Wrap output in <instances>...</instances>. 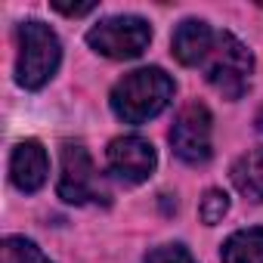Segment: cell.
Here are the masks:
<instances>
[{
	"label": "cell",
	"mask_w": 263,
	"mask_h": 263,
	"mask_svg": "<svg viewBox=\"0 0 263 263\" xmlns=\"http://www.w3.org/2000/svg\"><path fill=\"white\" fill-rule=\"evenodd\" d=\"M53 10L62 13V16H87L96 10L93 0H87V4H65V0H53Z\"/></svg>",
	"instance_id": "cell-15"
},
{
	"label": "cell",
	"mask_w": 263,
	"mask_h": 263,
	"mask_svg": "<svg viewBox=\"0 0 263 263\" xmlns=\"http://www.w3.org/2000/svg\"><path fill=\"white\" fill-rule=\"evenodd\" d=\"M198 214H201L204 226L223 223V217L229 214V195H226L223 189H208L204 198H201V204H198Z\"/></svg>",
	"instance_id": "cell-13"
},
{
	"label": "cell",
	"mask_w": 263,
	"mask_h": 263,
	"mask_svg": "<svg viewBox=\"0 0 263 263\" xmlns=\"http://www.w3.org/2000/svg\"><path fill=\"white\" fill-rule=\"evenodd\" d=\"M105 164H108V174L115 180H121L124 186H140L152 177V171L158 164V155H155L149 140L130 134V137H115L108 143Z\"/></svg>",
	"instance_id": "cell-7"
},
{
	"label": "cell",
	"mask_w": 263,
	"mask_h": 263,
	"mask_svg": "<svg viewBox=\"0 0 263 263\" xmlns=\"http://www.w3.org/2000/svg\"><path fill=\"white\" fill-rule=\"evenodd\" d=\"M251 74H254V56L251 50L229 31L217 34V44L204 62V78L208 84L223 96V99H241L248 93V84H251Z\"/></svg>",
	"instance_id": "cell-3"
},
{
	"label": "cell",
	"mask_w": 263,
	"mask_h": 263,
	"mask_svg": "<svg viewBox=\"0 0 263 263\" xmlns=\"http://www.w3.org/2000/svg\"><path fill=\"white\" fill-rule=\"evenodd\" d=\"M62 62V44L56 31L44 22H22L19 25V59H16V81L25 90H41L50 84Z\"/></svg>",
	"instance_id": "cell-2"
},
{
	"label": "cell",
	"mask_w": 263,
	"mask_h": 263,
	"mask_svg": "<svg viewBox=\"0 0 263 263\" xmlns=\"http://www.w3.org/2000/svg\"><path fill=\"white\" fill-rule=\"evenodd\" d=\"M87 44L105 59H137L152 44V25L140 16H108L87 31Z\"/></svg>",
	"instance_id": "cell-4"
},
{
	"label": "cell",
	"mask_w": 263,
	"mask_h": 263,
	"mask_svg": "<svg viewBox=\"0 0 263 263\" xmlns=\"http://www.w3.org/2000/svg\"><path fill=\"white\" fill-rule=\"evenodd\" d=\"M223 263H263V229H238L223 241Z\"/></svg>",
	"instance_id": "cell-11"
},
{
	"label": "cell",
	"mask_w": 263,
	"mask_h": 263,
	"mask_svg": "<svg viewBox=\"0 0 263 263\" xmlns=\"http://www.w3.org/2000/svg\"><path fill=\"white\" fill-rule=\"evenodd\" d=\"M143 263H198V260H195V257L189 254V248H183V245H161V248L149 251Z\"/></svg>",
	"instance_id": "cell-14"
},
{
	"label": "cell",
	"mask_w": 263,
	"mask_h": 263,
	"mask_svg": "<svg viewBox=\"0 0 263 263\" xmlns=\"http://www.w3.org/2000/svg\"><path fill=\"white\" fill-rule=\"evenodd\" d=\"M171 146L183 164H208L214 155V121L201 102H189L180 108L171 127Z\"/></svg>",
	"instance_id": "cell-5"
},
{
	"label": "cell",
	"mask_w": 263,
	"mask_h": 263,
	"mask_svg": "<svg viewBox=\"0 0 263 263\" xmlns=\"http://www.w3.org/2000/svg\"><path fill=\"white\" fill-rule=\"evenodd\" d=\"M56 192L68 204H90V201H108V192L99 180V171L90 158V152L81 143L62 146V171Z\"/></svg>",
	"instance_id": "cell-6"
},
{
	"label": "cell",
	"mask_w": 263,
	"mask_h": 263,
	"mask_svg": "<svg viewBox=\"0 0 263 263\" xmlns=\"http://www.w3.org/2000/svg\"><path fill=\"white\" fill-rule=\"evenodd\" d=\"M47 174H50L47 149L37 140H22L13 149V158H10V180H13V186L22 189V192H37L47 183Z\"/></svg>",
	"instance_id": "cell-8"
},
{
	"label": "cell",
	"mask_w": 263,
	"mask_h": 263,
	"mask_svg": "<svg viewBox=\"0 0 263 263\" xmlns=\"http://www.w3.org/2000/svg\"><path fill=\"white\" fill-rule=\"evenodd\" d=\"M229 177H232V186L238 189V195H245L248 201L260 204L263 201V149L245 152L232 164Z\"/></svg>",
	"instance_id": "cell-10"
},
{
	"label": "cell",
	"mask_w": 263,
	"mask_h": 263,
	"mask_svg": "<svg viewBox=\"0 0 263 263\" xmlns=\"http://www.w3.org/2000/svg\"><path fill=\"white\" fill-rule=\"evenodd\" d=\"M174 81L171 74H164V68H137L124 74L115 90H111V111L124 121V124H146L152 118H158L171 99H174Z\"/></svg>",
	"instance_id": "cell-1"
},
{
	"label": "cell",
	"mask_w": 263,
	"mask_h": 263,
	"mask_svg": "<svg viewBox=\"0 0 263 263\" xmlns=\"http://www.w3.org/2000/svg\"><path fill=\"white\" fill-rule=\"evenodd\" d=\"M217 44V31L204 19H183L174 31V56L180 65H204Z\"/></svg>",
	"instance_id": "cell-9"
},
{
	"label": "cell",
	"mask_w": 263,
	"mask_h": 263,
	"mask_svg": "<svg viewBox=\"0 0 263 263\" xmlns=\"http://www.w3.org/2000/svg\"><path fill=\"white\" fill-rule=\"evenodd\" d=\"M0 263H53L31 238L25 235H7L0 245Z\"/></svg>",
	"instance_id": "cell-12"
}]
</instances>
